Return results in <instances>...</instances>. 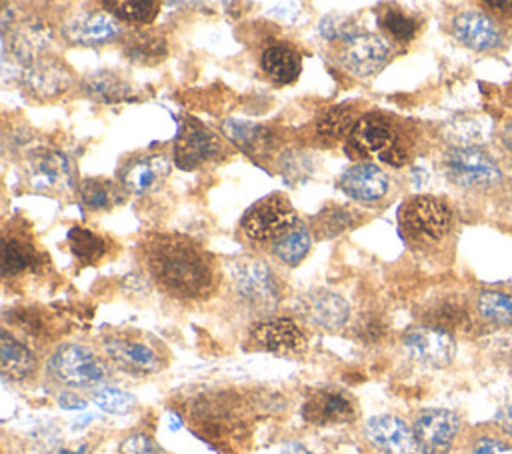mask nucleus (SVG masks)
<instances>
[{
    "instance_id": "nucleus-41",
    "label": "nucleus",
    "mask_w": 512,
    "mask_h": 454,
    "mask_svg": "<svg viewBox=\"0 0 512 454\" xmlns=\"http://www.w3.org/2000/svg\"><path fill=\"white\" fill-rule=\"evenodd\" d=\"M118 454H168L150 434L132 432L118 444Z\"/></svg>"
},
{
    "instance_id": "nucleus-1",
    "label": "nucleus",
    "mask_w": 512,
    "mask_h": 454,
    "mask_svg": "<svg viewBox=\"0 0 512 454\" xmlns=\"http://www.w3.org/2000/svg\"><path fill=\"white\" fill-rule=\"evenodd\" d=\"M142 252L154 282L174 298L200 300L216 288L212 256L188 236L154 234Z\"/></svg>"
},
{
    "instance_id": "nucleus-32",
    "label": "nucleus",
    "mask_w": 512,
    "mask_h": 454,
    "mask_svg": "<svg viewBox=\"0 0 512 454\" xmlns=\"http://www.w3.org/2000/svg\"><path fill=\"white\" fill-rule=\"evenodd\" d=\"M464 454H512V438L494 424H482L468 432Z\"/></svg>"
},
{
    "instance_id": "nucleus-3",
    "label": "nucleus",
    "mask_w": 512,
    "mask_h": 454,
    "mask_svg": "<svg viewBox=\"0 0 512 454\" xmlns=\"http://www.w3.org/2000/svg\"><path fill=\"white\" fill-rule=\"evenodd\" d=\"M46 374L64 390H84L102 386L110 376V368L90 346L68 342L50 354Z\"/></svg>"
},
{
    "instance_id": "nucleus-27",
    "label": "nucleus",
    "mask_w": 512,
    "mask_h": 454,
    "mask_svg": "<svg viewBox=\"0 0 512 454\" xmlns=\"http://www.w3.org/2000/svg\"><path fill=\"white\" fill-rule=\"evenodd\" d=\"M222 132L228 136L230 142H234L240 150H244L250 156L266 152L272 142L270 128L246 120H226L222 124Z\"/></svg>"
},
{
    "instance_id": "nucleus-34",
    "label": "nucleus",
    "mask_w": 512,
    "mask_h": 454,
    "mask_svg": "<svg viewBox=\"0 0 512 454\" xmlns=\"http://www.w3.org/2000/svg\"><path fill=\"white\" fill-rule=\"evenodd\" d=\"M360 214L346 206H326L312 222V230L322 238L338 236L356 226Z\"/></svg>"
},
{
    "instance_id": "nucleus-31",
    "label": "nucleus",
    "mask_w": 512,
    "mask_h": 454,
    "mask_svg": "<svg viewBox=\"0 0 512 454\" xmlns=\"http://www.w3.org/2000/svg\"><path fill=\"white\" fill-rule=\"evenodd\" d=\"M78 190L80 202L92 212L110 210L124 200V192L120 190V186L106 178H84Z\"/></svg>"
},
{
    "instance_id": "nucleus-40",
    "label": "nucleus",
    "mask_w": 512,
    "mask_h": 454,
    "mask_svg": "<svg viewBox=\"0 0 512 454\" xmlns=\"http://www.w3.org/2000/svg\"><path fill=\"white\" fill-rule=\"evenodd\" d=\"M320 34L326 38V40H340V42H346L350 38H354L356 34H360L356 30V24L350 16H344V14H328L320 20V26H318Z\"/></svg>"
},
{
    "instance_id": "nucleus-25",
    "label": "nucleus",
    "mask_w": 512,
    "mask_h": 454,
    "mask_svg": "<svg viewBox=\"0 0 512 454\" xmlns=\"http://www.w3.org/2000/svg\"><path fill=\"white\" fill-rule=\"evenodd\" d=\"M84 92L102 104H122V102H134L138 100L134 96L132 86L120 78L116 72L110 70H94L88 72L82 80Z\"/></svg>"
},
{
    "instance_id": "nucleus-10",
    "label": "nucleus",
    "mask_w": 512,
    "mask_h": 454,
    "mask_svg": "<svg viewBox=\"0 0 512 454\" xmlns=\"http://www.w3.org/2000/svg\"><path fill=\"white\" fill-rule=\"evenodd\" d=\"M2 64H12L14 80H18L38 100H52L60 96L72 82L68 68L54 58H34L26 64L2 60Z\"/></svg>"
},
{
    "instance_id": "nucleus-21",
    "label": "nucleus",
    "mask_w": 512,
    "mask_h": 454,
    "mask_svg": "<svg viewBox=\"0 0 512 454\" xmlns=\"http://www.w3.org/2000/svg\"><path fill=\"white\" fill-rule=\"evenodd\" d=\"M338 188L352 200L378 202L390 190L388 174L372 162H358L344 170L338 178Z\"/></svg>"
},
{
    "instance_id": "nucleus-45",
    "label": "nucleus",
    "mask_w": 512,
    "mask_h": 454,
    "mask_svg": "<svg viewBox=\"0 0 512 454\" xmlns=\"http://www.w3.org/2000/svg\"><path fill=\"white\" fill-rule=\"evenodd\" d=\"M500 142L508 152H512V118L500 128Z\"/></svg>"
},
{
    "instance_id": "nucleus-5",
    "label": "nucleus",
    "mask_w": 512,
    "mask_h": 454,
    "mask_svg": "<svg viewBox=\"0 0 512 454\" xmlns=\"http://www.w3.org/2000/svg\"><path fill=\"white\" fill-rule=\"evenodd\" d=\"M398 224L408 240L416 244H434L442 240L452 224V212L436 196H412L398 210Z\"/></svg>"
},
{
    "instance_id": "nucleus-20",
    "label": "nucleus",
    "mask_w": 512,
    "mask_h": 454,
    "mask_svg": "<svg viewBox=\"0 0 512 454\" xmlns=\"http://www.w3.org/2000/svg\"><path fill=\"white\" fill-rule=\"evenodd\" d=\"M454 38L476 52H494L504 46V32L496 18L482 10H462L452 18Z\"/></svg>"
},
{
    "instance_id": "nucleus-30",
    "label": "nucleus",
    "mask_w": 512,
    "mask_h": 454,
    "mask_svg": "<svg viewBox=\"0 0 512 454\" xmlns=\"http://www.w3.org/2000/svg\"><path fill=\"white\" fill-rule=\"evenodd\" d=\"M40 266V254L38 250L22 240V238H12L4 236L2 240V274L4 276H18L28 270H34Z\"/></svg>"
},
{
    "instance_id": "nucleus-42",
    "label": "nucleus",
    "mask_w": 512,
    "mask_h": 454,
    "mask_svg": "<svg viewBox=\"0 0 512 454\" xmlns=\"http://www.w3.org/2000/svg\"><path fill=\"white\" fill-rule=\"evenodd\" d=\"M492 424H494L500 432H504L508 438H512V402H506V404H502V406L496 410Z\"/></svg>"
},
{
    "instance_id": "nucleus-14",
    "label": "nucleus",
    "mask_w": 512,
    "mask_h": 454,
    "mask_svg": "<svg viewBox=\"0 0 512 454\" xmlns=\"http://www.w3.org/2000/svg\"><path fill=\"white\" fill-rule=\"evenodd\" d=\"M24 178L36 192H62L72 188V166L64 152L40 148L28 154Z\"/></svg>"
},
{
    "instance_id": "nucleus-43",
    "label": "nucleus",
    "mask_w": 512,
    "mask_h": 454,
    "mask_svg": "<svg viewBox=\"0 0 512 454\" xmlns=\"http://www.w3.org/2000/svg\"><path fill=\"white\" fill-rule=\"evenodd\" d=\"M58 404L66 410H84L86 408V400L82 396H78L74 390H62L58 394Z\"/></svg>"
},
{
    "instance_id": "nucleus-12",
    "label": "nucleus",
    "mask_w": 512,
    "mask_h": 454,
    "mask_svg": "<svg viewBox=\"0 0 512 454\" xmlns=\"http://www.w3.org/2000/svg\"><path fill=\"white\" fill-rule=\"evenodd\" d=\"M366 444L376 454H416V438L412 424L396 414L370 416L362 426Z\"/></svg>"
},
{
    "instance_id": "nucleus-23",
    "label": "nucleus",
    "mask_w": 512,
    "mask_h": 454,
    "mask_svg": "<svg viewBox=\"0 0 512 454\" xmlns=\"http://www.w3.org/2000/svg\"><path fill=\"white\" fill-rule=\"evenodd\" d=\"M38 368L36 354L18 340L8 328L0 332V370L6 380L22 382L30 378Z\"/></svg>"
},
{
    "instance_id": "nucleus-7",
    "label": "nucleus",
    "mask_w": 512,
    "mask_h": 454,
    "mask_svg": "<svg viewBox=\"0 0 512 454\" xmlns=\"http://www.w3.org/2000/svg\"><path fill=\"white\" fill-rule=\"evenodd\" d=\"M298 224L296 210L282 194H272L258 200L242 218V232L248 240L264 244L276 242Z\"/></svg>"
},
{
    "instance_id": "nucleus-22",
    "label": "nucleus",
    "mask_w": 512,
    "mask_h": 454,
    "mask_svg": "<svg viewBox=\"0 0 512 454\" xmlns=\"http://www.w3.org/2000/svg\"><path fill=\"white\" fill-rule=\"evenodd\" d=\"M170 174V164L162 154H142L126 162L120 172L124 190L136 196H146L162 186Z\"/></svg>"
},
{
    "instance_id": "nucleus-39",
    "label": "nucleus",
    "mask_w": 512,
    "mask_h": 454,
    "mask_svg": "<svg viewBox=\"0 0 512 454\" xmlns=\"http://www.w3.org/2000/svg\"><path fill=\"white\" fill-rule=\"evenodd\" d=\"M380 26L398 42H410L418 32L416 18L400 8H384L380 14Z\"/></svg>"
},
{
    "instance_id": "nucleus-38",
    "label": "nucleus",
    "mask_w": 512,
    "mask_h": 454,
    "mask_svg": "<svg viewBox=\"0 0 512 454\" xmlns=\"http://www.w3.org/2000/svg\"><path fill=\"white\" fill-rule=\"evenodd\" d=\"M104 4L110 8V14H114L118 20L138 22V24L152 22L160 8L158 2H150V0H112Z\"/></svg>"
},
{
    "instance_id": "nucleus-26",
    "label": "nucleus",
    "mask_w": 512,
    "mask_h": 454,
    "mask_svg": "<svg viewBox=\"0 0 512 454\" xmlns=\"http://www.w3.org/2000/svg\"><path fill=\"white\" fill-rule=\"evenodd\" d=\"M262 70L278 84H290L302 70L300 54L286 44H272L260 56Z\"/></svg>"
},
{
    "instance_id": "nucleus-18",
    "label": "nucleus",
    "mask_w": 512,
    "mask_h": 454,
    "mask_svg": "<svg viewBox=\"0 0 512 454\" xmlns=\"http://www.w3.org/2000/svg\"><path fill=\"white\" fill-rule=\"evenodd\" d=\"M220 152L218 136L202 122L188 118L182 122L174 142V162L180 170H194Z\"/></svg>"
},
{
    "instance_id": "nucleus-19",
    "label": "nucleus",
    "mask_w": 512,
    "mask_h": 454,
    "mask_svg": "<svg viewBox=\"0 0 512 454\" xmlns=\"http://www.w3.org/2000/svg\"><path fill=\"white\" fill-rule=\"evenodd\" d=\"M120 20L102 10H80L68 16L62 24V34L70 44L80 46H98L112 42L120 36Z\"/></svg>"
},
{
    "instance_id": "nucleus-9",
    "label": "nucleus",
    "mask_w": 512,
    "mask_h": 454,
    "mask_svg": "<svg viewBox=\"0 0 512 454\" xmlns=\"http://www.w3.org/2000/svg\"><path fill=\"white\" fill-rule=\"evenodd\" d=\"M402 348L406 356L428 368H446L456 356L454 334L418 324L402 334Z\"/></svg>"
},
{
    "instance_id": "nucleus-13",
    "label": "nucleus",
    "mask_w": 512,
    "mask_h": 454,
    "mask_svg": "<svg viewBox=\"0 0 512 454\" xmlns=\"http://www.w3.org/2000/svg\"><path fill=\"white\" fill-rule=\"evenodd\" d=\"M358 404L342 388H316L302 402V418L314 426H336L356 420Z\"/></svg>"
},
{
    "instance_id": "nucleus-44",
    "label": "nucleus",
    "mask_w": 512,
    "mask_h": 454,
    "mask_svg": "<svg viewBox=\"0 0 512 454\" xmlns=\"http://www.w3.org/2000/svg\"><path fill=\"white\" fill-rule=\"evenodd\" d=\"M482 6L490 8L496 16L512 20V0H488V2H482Z\"/></svg>"
},
{
    "instance_id": "nucleus-4",
    "label": "nucleus",
    "mask_w": 512,
    "mask_h": 454,
    "mask_svg": "<svg viewBox=\"0 0 512 454\" xmlns=\"http://www.w3.org/2000/svg\"><path fill=\"white\" fill-rule=\"evenodd\" d=\"M348 148L360 156H378L392 166H402L408 160L406 142L382 114L360 116L348 134Z\"/></svg>"
},
{
    "instance_id": "nucleus-11",
    "label": "nucleus",
    "mask_w": 512,
    "mask_h": 454,
    "mask_svg": "<svg viewBox=\"0 0 512 454\" xmlns=\"http://www.w3.org/2000/svg\"><path fill=\"white\" fill-rule=\"evenodd\" d=\"M446 176L462 188L490 186L500 178L498 164L476 146H456L444 154Z\"/></svg>"
},
{
    "instance_id": "nucleus-46",
    "label": "nucleus",
    "mask_w": 512,
    "mask_h": 454,
    "mask_svg": "<svg viewBox=\"0 0 512 454\" xmlns=\"http://www.w3.org/2000/svg\"><path fill=\"white\" fill-rule=\"evenodd\" d=\"M280 454H314V452H310L304 444H300V442H288V444H284V448H282V452Z\"/></svg>"
},
{
    "instance_id": "nucleus-47",
    "label": "nucleus",
    "mask_w": 512,
    "mask_h": 454,
    "mask_svg": "<svg viewBox=\"0 0 512 454\" xmlns=\"http://www.w3.org/2000/svg\"><path fill=\"white\" fill-rule=\"evenodd\" d=\"M82 452H84V446L78 448V450H60L58 454H82Z\"/></svg>"
},
{
    "instance_id": "nucleus-36",
    "label": "nucleus",
    "mask_w": 512,
    "mask_h": 454,
    "mask_svg": "<svg viewBox=\"0 0 512 454\" xmlns=\"http://www.w3.org/2000/svg\"><path fill=\"white\" fill-rule=\"evenodd\" d=\"M356 120L358 118H356L354 110L348 108L346 104L330 106V108L322 110L320 116L316 118V132L324 138H340V136L352 132Z\"/></svg>"
},
{
    "instance_id": "nucleus-29",
    "label": "nucleus",
    "mask_w": 512,
    "mask_h": 454,
    "mask_svg": "<svg viewBox=\"0 0 512 454\" xmlns=\"http://www.w3.org/2000/svg\"><path fill=\"white\" fill-rule=\"evenodd\" d=\"M122 48H124L126 58L136 64H156V62L164 60V56L168 54L164 36L158 32H152V30L132 32L124 40Z\"/></svg>"
},
{
    "instance_id": "nucleus-17",
    "label": "nucleus",
    "mask_w": 512,
    "mask_h": 454,
    "mask_svg": "<svg viewBox=\"0 0 512 454\" xmlns=\"http://www.w3.org/2000/svg\"><path fill=\"white\" fill-rule=\"evenodd\" d=\"M296 312L306 324L326 332L344 328L350 318L348 302L328 288H314L302 294L296 302Z\"/></svg>"
},
{
    "instance_id": "nucleus-8",
    "label": "nucleus",
    "mask_w": 512,
    "mask_h": 454,
    "mask_svg": "<svg viewBox=\"0 0 512 454\" xmlns=\"http://www.w3.org/2000/svg\"><path fill=\"white\" fill-rule=\"evenodd\" d=\"M412 430L420 454H452L462 438L464 422L450 408H424L414 414Z\"/></svg>"
},
{
    "instance_id": "nucleus-2",
    "label": "nucleus",
    "mask_w": 512,
    "mask_h": 454,
    "mask_svg": "<svg viewBox=\"0 0 512 454\" xmlns=\"http://www.w3.org/2000/svg\"><path fill=\"white\" fill-rule=\"evenodd\" d=\"M104 358L118 370L134 376L158 374L166 366V350L156 338L138 330H110L102 336Z\"/></svg>"
},
{
    "instance_id": "nucleus-28",
    "label": "nucleus",
    "mask_w": 512,
    "mask_h": 454,
    "mask_svg": "<svg viewBox=\"0 0 512 454\" xmlns=\"http://www.w3.org/2000/svg\"><path fill=\"white\" fill-rule=\"evenodd\" d=\"M476 318L492 326H512V292L486 288L474 300Z\"/></svg>"
},
{
    "instance_id": "nucleus-15",
    "label": "nucleus",
    "mask_w": 512,
    "mask_h": 454,
    "mask_svg": "<svg viewBox=\"0 0 512 454\" xmlns=\"http://www.w3.org/2000/svg\"><path fill=\"white\" fill-rule=\"evenodd\" d=\"M248 340L254 348L278 356L300 354L302 350H306L308 344V338L300 324L294 318L286 316H272L256 322L250 328Z\"/></svg>"
},
{
    "instance_id": "nucleus-37",
    "label": "nucleus",
    "mask_w": 512,
    "mask_h": 454,
    "mask_svg": "<svg viewBox=\"0 0 512 454\" xmlns=\"http://www.w3.org/2000/svg\"><path fill=\"white\" fill-rule=\"evenodd\" d=\"M90 398L100 410H104L106 414H116V416L132 412L138 404V400L132 392L122 390L118 386H108V384L94 388Z\"/></svg>"
},
{
    "instance_id": "nucleus-33",
    "label": "nucleus",
    "mask_w": 512,
    "mask_h": 454,
    "mask_svg": "<svg viewBox=\"0 0 512 454\" xmlns=\"http://www.w3.org/2000/svg\"><path fill=\"white\" fill-rule=\"evenodd\" d=\"M68 246L74 254V258L82 264V266H94L98 264L106 252H108V242L104 236L86 230V228H70L68 232Z\"/></svg>"
},
{
    "instance_id": "nucleus-35",
    "label": "nucleus",
    "mask_w": 512,
    "mask_h": 454,
    "mask_svg": "<svg viewBox=\"0 0 512 454\" xmlns=\"http://www.w3.org/2000/svg\"><path fill=\"white\" fill-rule=\"evenodd\" d=\"M310 246H312L310 230L304 226H296L294 230H290L288 234H284L280 240L272 244V252L286 266H296L306 258Z\"/></svg>"
},
{
    "instance_id": "nucleus-6",
    "label": "nucleus",
    "mask_w": 512,
    "mask_h": 454,
    "mask_svg": "<svg viewBox=\"0 0 512 454\" xmlns=\"http://www.w3.org/2000/svg\"><path fill=\"white\" fill-rule=\"evenodd\" d=\"M232 286L250 310L268 314L280 300L278 284L268 264L260 258H240L232 264Z\"/></svg>"
},
{
    "instance_id": "nucleus-24",
    "label": "nucleus",
    "mask_w": 512,
    "mask_h": 454,
    "mask_svg": "<svg viewBox=\"0 0 512 454\" xmlns=\"http://www.w3.org/2000/svg\"><path fill=\"white\" fill-rule=\"evenodd\" d=\"M426 326H434L446 332L470 330L474 326L472 308L458 296H442L424 308L422 316Z\"/></svg>"
},
{
    "instance_id": "nucleus-16",
    "label": "nucleus",
    "mask_w": 512,
    "mask_h": 454,
    "mask_svg": "<svg viewBox=\"0 0 512 454\" xmlns=\"http://www.w3.org/2000/svg\"><path fill=\"white\" fill-rule=\"evenodd\" d=\"M390 58V44L384 36L372 32H360L354 38L342 42L338 62L354 76L368 78L384 68Z\"/></svg>"
}]
</instances>
